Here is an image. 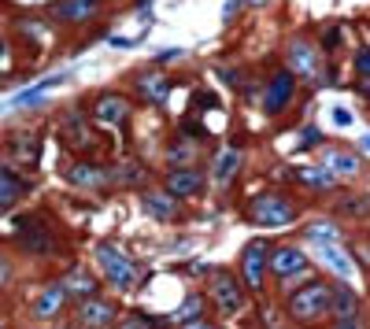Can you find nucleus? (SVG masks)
<instances>
[{"label": "nucleus", "instance_id": "f8f14e48", "mask_svg": "<svg viewBox=\"0 0 370 329\" xmlns=\"http://www.w3.org/2000/svg\"><path fill=\"white\" fill-rule=\"evenodd\" d=\"M78 318H82L89 329H104V326L115 322V307L97 300V296H89V300H82V307H78Z\"/></svg>", "mask_w": 370, "mask_h": 329}, {"label": "nucleus", "instance_id": "473e14b6", "mask_svg": "<svg viewBox=\"0 0 370 329\" xmlns=\"http://www.w3.org/2000/svg\"><path fill=\"white\" fill-rule=\"evenodd\" d=\"M185 155H189V160H193V144H178V148H170V160H185Z\"/></svg>", "mask_w": 370, "mask_h": 329}, {"label": "nucleus", "instance_id": "f257e3e1", "mask_svg": "<svg viewBox=\"0 0 370 329\" xmlns=\"http://www.w3.org/2000/svg\"><path fill=\"white\" fill-rule=\"evenodd\" d=\"M289 314H293L296 322H322L334 314V285L326 281H311L296 288L293 296H289Z\"/></svg>", "mask_w": 370, "mask_h": 329}, {"label": "nucleus", "instance_id": "f03ea898", "mask_svg": "<svg viewBox=\"0 0 370 329\" xmlns=\"http://www.w3.org/2000/svg\"><path fill=\"white\" fill-rule=\"evenodd\" d=\"M97 267L104 270V278H108L115 288H123V293H130V288L137 285V278H141V267L126 252H118L115 244H100L97 248Z\"/></svg>", "mask_w": 370, "mask_h": 329}, {"label": "nucleus", "instance_id": "0eeeda50", "mask_svg": "<svg viewBox=\"0 0 370 329\" xmlns=\"http://www.w3.org/2000/svg\"><path fill=\"white\" fill-rule=\"evenodd\" d=\"M167 192L170 196H196V192H204V170H196V167H174L167 174Z\"/></svg>", "mask_w": 370, "mask_h": 329}, {"label": "nucleus", "instance_id": "423d86ee", "mask_svg": "<svg viewBox=\"0 0 370 329\" xmlns=\"http://www.w3.org/2000/svg\"><path fill=\"white\" fill-rule=\"evenodd\" d=\"M263 267H267V244L263 241H252L241 252V274H245V285L252 288H263Z\"/></svg>", "mask_w": 370, "mask_h": 329}, {"label": "nucleus", "instance_id": "c9c22d12", "mask_svg": "<svg viewBox=\"0 0 370 329\" xmlns=\"http://www.w3.org/2000/svg\"><path fill=\"white\" fill-rule=\"evenodd\" d=\"M181 329H211V326H207V322H200V318H196V322H185Z\"/></svg>", "mask_w": 370, "mask_h": 329}, {"label": "nucleus", "instance_id": "9d476101", "mask_svg": "<svg viewBox=\"0 0 370 329\" xmlns=\"http://www.w3.org/2000/svg\"><path fill=\"white\" fill-rule=\"evenodd\" d=\"M289 67H293L300 78H319V52H315L311 45H303V41H293L289 45Z\"/></svg>", "mask_w": 370, "mask_h": 329}, {"label": "nucleus", "instance_id": "2eb2a0df", "mask_svg": "<svg viewBox=\"0 0 370 329\" xmlns=\"http://www.w3.org/2000/svg\"><path fill=\"white\" fill-rule=\"evenodd\" d=\"M67 178L74 181V186H82V189H104L111 181V170H104V167H89V163H78L67 170Z\"/></svg>", "mask_w": 370, "mask_h": 329}, {"label": "nucleus", "instance_id": "20e7f679", "mask_svg": "<svg viewBox=\"0 0 370 329\" xmlns=\"http://www.w3.org/2000/svg\"><path fill=\"white\" fill-rule=\"evenodd\" d=\"M211 300H215V307H219L222 314H237V311L245 307V293L237 288V281L230 278L226 270L211 278Z\"/></svg>", "mask_w": 370, "mask_h": 329}, {"label": "nucleus", "instance_id": "58836bf2", "mask_svg": "<svg viewBox=\"0 0 370 329\" xmlns=\"http://www.w3.org/2000/svg\"><path fill=\"white\" fill-rule=\"evenodd\" d=\"M233 11H237V0H226V19H233Z\"/></svg>", "mask_w": 370, "mask_h": 329}, {"label": "nucleus", "instance_id": "f3484780", "mask_svg": "<svg viewBox=\"0 0 370 329\" xmlns=\"http://www.w3.org/2000/svg\"><path fill=\"white\" fill-rule=\"evenodd\" d=\"M289 174H293L300 186H308V189H334V174H326L322 167H293L289 170Z\"/></svg>", "mask_w": 370, "mask_h": 329}, {"label": "nucleus", "instance_id": "a878e982", "mask_svg": "<svg viewBox=\"0 0 370 329\" xmlns=\"http://www.w3.org/2000/svg\"><path fill=\"white\" fill-rule=\"evenodd\" d=\"M341 211L355 215V218H366L370 215V196H352V200H341Z\"/></svg>", "mask_w": 370, "mask_h": 329}, {"label": "nucleus", "instance_id": "bb28decb", "mask_svg": "<svg viewBox=\"0 0 370 329\" xmlns=\"http://www.w3.org/2000/svg\"><path fill=\"white\" fill-rule=\"evenodd\" d=\"M11 152H15L22 163H34L37 160V141L34 137H19L15 144H11Z\"/></svg>", "mask_w": 370, "mask_h": 329}, {"label": "nucleus", "instance_id": "7ed1b4c3", "mask_svg": "<svg viewBox=\"0 0 370 329\" xmlns=\"http://www.w3.org/2000/svg\"><path fill=\"white\" fill-rule=\"evenodd\" d=\"M248 215H252V222H259V226H289V222H296V207L293 200H285V196H256L252 207H248Z\"/></svg>", "mask_w": 370, "mask_h": 329}, {"label": "nucleus", "instance_id": "39448f33", "mask_svg": "<svg viewBox=\"0 0 370 329\" xmlns=\"http://www.w3.org/2000/svg\"><path fill=\"white\" fill-rule=\"evenodd\" d=\"M267 267H270V274L278 281H285V278H296V274H303L308 270V255L300 252V248H278V252H270V259H267Z\"/></svg>", "mask_w": 370, "mask_h": 329}, {"label": "nucleus", "instance_id": "5701e85b", "mask_svg": "<svg viewBox=\"0 0 370 329\" xmlns=\"http://www.w3.org/2000/svg\"><path fill=\"white\" fill-rule=\"evenodd\" d=\"M26 186L15 178V174H8V170H0V207H11L15 204V196L22 192Z\"/></svg>", "mask_w": 370, "mask_h": 329}, {"label": "nucleus", "instance_id": "6ab92c4d", "mask_svg": "<svg viewBox=\"0 0 370 329\" xmlns=\"http://www.w3.org/2000/svg\"><path fill=\"white\" fill-rule=\"evenodd\" d=\"M144 211H149L152 218H160V222H170L178 207H174V196L170 192H149L144 196Z\"/></svg>", "mask_w": 370, "mask_h": 329}, {"label": "nucleus", "instance_id": "dca6fc26", "mask_svg": "<svg viewBox=\"0 0 370 329\" xmlns=\"http://www.w3.org/2000/svg\"><path fill=\"white\" fill-rule=\"evenodd\" d=\"M97 0H60L56 4V19H67V22H82L89 15H97Z\"/></svg>", "mask_w": 370, "mask_h": 329}, {"label": "nucleus", "instance_id": "aec40b11", "mask_svg": "<svg viewBox=\"0 0 370 329\" xmlns=\"http://www.w3.org/2000/svg\"><path fill=\"white\" fill-rule=\"evenodd\" d=\"M63 293H74V296L89 300L92 293H97V281H92V278H89V274H85L82 267H74V270L67 274V281H63Z\"/></svg>", "mask_w": 370, "mask_h": 329}, {"label": "nucleus", "instance_id": "4468645a", "mask_svg": "<svg viewBox=\"0 0 370 329\" xmlns=\"http://www.w3.org/2000/svg\"><path fill=\"white\" fill-rule=\"evenodd\" d=\"M315 252H319V259L326 262V267L329 270H334V274H341V278H352V274H355V267H352V259H348V252H345V248H341V244H315Z\"/></svg>", "mask_w": 370, "mask_h": 329}, {"label": "nucleus", "instance_id": "cd10ccee", "mask_svg": "<svg viewBox=\"0 0 370 329\" xmlns=\"http://www.w3.org/2000/svg\"><path fill=\"white\" fill-rule=\"evenodd\" d=\"M329 118H334L337 130H352V126H355V115H352L348 108H341V104H337V108H329Z\"/></svg>", "mask_w": 370, "mask_h": 329}, {"label": "nucleus", "instance_id": "79ce46f5", "mask_svg": "<svg viewBox=\"0 0 370 329\" xmlns=\"http://www.w3.org/2000/svg\"><path fill=\"white\" fill-rule=\"evenodd\" d=\"M0 56H4V41H0Z\"/></svg>", "mask_w": 370, "mask_h": 329}, {"label": "nucleus", "instance_id": "393cba45", "mask_svg": "<svg viewBox=\"0 0 370 329\" xmlns=\"http://www.w3.org/2000/svg\"><path fill=\"white\" fill-rule=\"evenodd\" d=\"M200 307H204V300L200 296H189V300H185V304L174 311V322H196V318H200Z\"/></svg>", "mask_w": 370, "mask_h": 329}, {"label": "nucleus", "instance_id": "a19ab883", "mask_svg": "<svg viewBox=\"0 0 370 329\" xmlns=\"http://www.w3.org/2000/svg\"><path fill=\"white\" fill-rule=\"evenodd\" d=\"M245 4H252V8H259V4H267V0H245Z\"/></svg>", "mask_w": 370, "mask_h": 329}, {"label": "nucleus", "instance_id": "b1692460", "mask_svg": "<svg viewBox=\"0 0 370 329\" xmlns=\"http://www.w3.org/2000/svg\"><path fill=\"white\" fill-rule=\"evenodd\" d=\"M355 307H359V300H355L352 288H334V311L337 314H355Z\"/></svg>", "mask_w": 370, "mask_h": 329}, {"label": "nucleus", "instance_id": "6e6552de", "mask_svg": "<svg viewBox=\"0 0 370 329\" xmlns=\"http://www.w3.org/2000/svg\"><path fill=\"white\" fill-rule=\"evenodd\" d=\"M322 170L326 174H334V178H355L359 174V155L348 152V148H326L322 152Z\"/></svg>", "mask_w": 370, "mask_h": 329}, {"label": "nucleus", "instance_id": "f704fd0d", "mask_svg": "<svg viewBox=\"0 0 370 329\" xmlns=\"http://www.w3.org/2000/svg\"><path fill=\"white\" fill-rule=\"evenodd\" d=\"M341 37H345V34H341V30H329V34H326V45H329V48H334V45L341 41Z\"/></svg>", "mask_w": 370, "mask_h": 329}, {"label": "nucleus", "instance_id": "4c0bfd02", "mask_svg": "<svg viewBox=\"0 0 370 329\" xmlns=\"http://www.w3.org/2000/svg\"><path fill=\"white\" fill-rule=\"evenodd\" d=\"M4 281H8V262L0 259V285H4Z\"/></svg>", "mask_w": 370, "mask_h": 329}, {"label": "nucleus", "instance_id": "412c9836", "mask_svg": "<svg viewBox=\"0 0 370 329\" xmlns=\"http://www.w3.org/2000/svg\"><path fill=\"white\" fill-rule=\"evenodd\" d=\"M303 233H308L311 244H341V230L334 226V222H311Z\"/></svg>", "mask_w": 370, "mask_h": 329}, {"label": "nucleus", "instance_id": "a211bd4d", "mask_svg": "<svg viewBox=\"0 0 370 329\" xmlns=\"http://www.w3.org/2000/svg\"><path fill=\"white\" fill-rule=\"evenodd\" d=\"M137 89L152 104H167V97H170V78H163V74H144V78H137Z\"/></svg>", "mask_w": 370, "mask_h": 329}, {"label": "nucleus", "instance_id": "2f4dec72", "mask_svg": "<svg viewBox=\"0 0 370 329\" xmlns=\"http://www.w3.org/2000/svg\"><path fill=\"white\" fill-rule=\"evenodd\" d=\"M319 141H322V130L308 126V130H303V141H300V144H303V148H311V144H319Z\"/></svg>", "mask_w": 370, "mask_h": 329}, {"label": "nucleus", "instance_id": "ea45409f", "mask_svg": "<svg viewBox=\"0 0 370 329\" xmlns=\"http://www.w3.org/2000/svg\"><path fill=\"white\" fill-rule=\"evenodd\" d=\"M123 329H144V322H130V326H123Z\"/></svg>", "mask_w": 370, "mask_h": 329}, {"label": "nucleus", "instance_id": "c85d7f7f", "mask_svg": "<svg viewBox=\"0 0 370 329\" xmlns=\"http://www.w3.org/2000/svg\"><path fill=\"white\" fill-rule=\"evenodd\" d=\"M115 181H123V186H137L141 181V167L134 163V167H123V174H111Z\"/></svg>", "mask_w": 370, "mask_h": 329}, {"label": "nucleus", "instance_id": "9b49d317", "mask_svg": "<svg viewBox=\"0 0 370 329\" xmlns=\"http://www.w3.org/2000/svg\"><path fill=\"white\" fill-rule=\"evenodd\" d=\"M293 89H296L293 74H278L274 82L267 85V97H263V111H267V115H278L289 100H293Z\"/></svg>", "mask_w": 370, "mask_h": 329}, {"label": "nucleus", "instance_id": "72a5a7b5", "mask_svg": "<svg viewBox=\"0 0 370 329\" xmlns=\"http://www.w3.org/2000/svg\"><path fill=\"white\" fill-rule=\"evenodd\" d=\"M174 56H181V48H167V52H160V56H156V63H167V59H174Z\"/></svg>", "mask_w": 370, "mask_h": 329}, {"label": "nucleus", "instance_id": "e433bc0d", "mask_svg": "<svg viewBox=\"0 0 370 329\" xmlns=\"http://www.w3.org/2000/svg\"><path fill=\"white\" fill-rule=\"evenodd\" d=\"M359 148H363V155H370V130L363 134V141H359Z\"/></svg>", "mask_w": 370, "mask_h": 329}, {"label": "nucleus", "instance_id": "1a4fd4ad", "mask_svg": "<svg viewBox=\"0 0 370 329\" xmlns=\"http://www.w3.org/2000/svg\"><path fill=\"white\" fill-rule=\"evenodd\" d=\"M92 118H97L100 126H123L126 118H130V104L126 97H100L97 100V108H92Z\"/></svg>", "mask_w": 370, "mask_h": 329}, {"label": "nucleus", "instance_id": "ddd939ff", "mask_svg": "<svg viewBox=\"0 0 370 329\" xmlns=\"http://www.w3.org/2000/svg\"><path fill=\"white\" fill-rule=\"evenodd\" d=\"M241 160H245V155L237 148H222L215 155V163H211V178H215L219 186H230V181L237 178V170H241Z\"/></svg>", "mask_w": 370, "mask_h": 329}, {"label": "nucleus", "instance_id": "c756f323", "mask_svg": "<svg viewBox=\"0 0 370 329\" xmlns=\"http://www.w3.org/2000/svg\"><path fill=\"white\" fill-rule=\"evenodd\" d=\"M355 71H359L363 78H370V48H363V52H355Z\"/></svg>", "mask_w": 370, "mask_h": 329}, {"label": "nucleus", "instance_id": "4be33fe9", "mask_svg": "<svg viewBox=\"0 0 370 329\" xmlns=\"http://www.w3.org/2000/svg\"><path fill=\"white\" fill-rule=\"evenodd\" d=\"M63 296H67V293H63V285H48V288H45V296L37 300V314H41V318H52V314L60 311Z\"/></svg>", "mask_w": 370, "mask_h": 329}, {"label": "nucleus", "instance_id": "7c9ffc66", "mask_svg": "<svg viewBox=\"0 0 370 329\" xmlns=\"http://www.w3.org/2000/svg\"><path fill=\"white\" fill-rule=\"evenodd\" d=\"M334 329H363V322H359V314H341Z\"/></svg>", "mask_w": 370, "mask_h": 329}]
</instances>
